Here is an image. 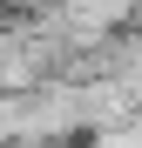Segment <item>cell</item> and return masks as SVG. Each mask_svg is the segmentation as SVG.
<instances>
[{"label":"cell","mask_w":142,"mask_h":148,"mask_svg":"<svg viewBox=\"0 0 142 148\" xmlns=\"http://www.w3.org/2000/svg\"><path fill=\"white\" fill-rule=\"evenodd\" d=\"M75 88H81V128L142 114V74H81Z\"/></svg>","instance_id":"cell-1"},{"label":"cell","mask_w":142,"mask_h":148,"mask_svg":"<svg viewBox=\"0 0 142 148\" xmlns=\"http://www.w3.org/2000/svg\"><path fill=\"white\" fill-rule=\"evenodd\" d=\"M75 148H142V114H129V121H102V128H81Z\"/></svg>","instance_id":"cell-2"},{"label":"cell","mask_w":142,"mask_h":148,"mask_svg":"<svg viewBox=\"0 0 142 148\" xmlns=\"http://www.w3.org/2000/svg\"><path fill=\"white\" fill-rule=\"evenodd\" d=\"M34 7H47V0H0V14H34Z\"/></svg>","instance_id":"cell-3"}]
</instances>
